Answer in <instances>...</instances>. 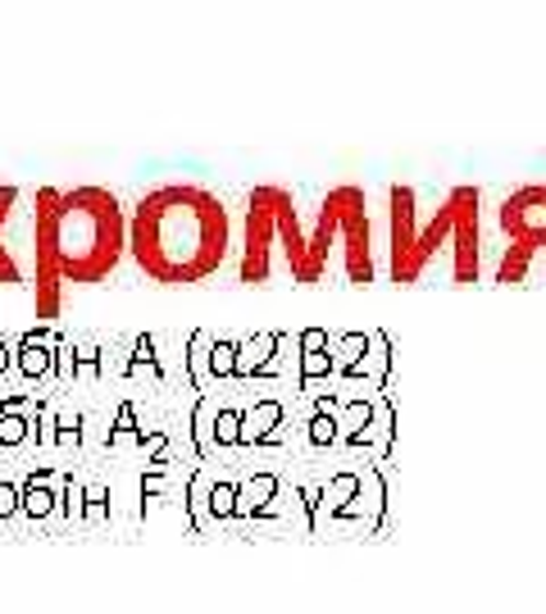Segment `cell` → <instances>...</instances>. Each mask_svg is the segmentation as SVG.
Instances as JSON below:
<instances>
[{
  "label": "cell",
  "instance_id": "obj_9",
  "mask_svg": "<svg viewBox=\"0 0 546 614\" xmlns=\"http://www.w3.org/2000/svg\"><path fill=\"white\" fill-rule=\"evenodd\" d=\"M300 346H306V364H300V387H310L319 374H332V355H328V337L319 328H310L300 337Z\"/></svg>",
  "mask_w": 546,
  "mask_h": 614
},
{
  "label": "cell",
  "instance_id": "obj_15",
  "mask_svg": "<svg viewBox=\"0 0 546 614\" xmlns=\"http://www.w3.org/2000/svg\"><path fill=\"white\" fill-rule=\"evenodd\" d=\"M215 437L228 446V442H241V410H219L215 419Z\"/></svg>",
  "mask_w": 546,
  "mask_h": 614
},
{
  "label": "cell",
  "instance_id": "obj_16",
  "mask_svg": "<svg viewBox=\"0 0 546 614\" xmlns=\"http://www.w3.org/2000/svg\"><path fill=\"white\" fill-rule=\"evenodd\" d=\"M59 501H65V505H59V510H65L69 519H82V501H87V487L82 482H65V497H59Z\"/></svg>",
  "mask_w": 546,
  "mask_h": 614
},
{
  "label": "cell",
  "instance_id": "obj_11",
  "mask_svg": "<svg viewBox=\"0 0 546 614\" xmlns=\"http://www.w3.org/2000/svg\"><path fill=\"white\" fill-rule=\"evenodd\" d=\"M273 491H278V478H273V474H260L247 491H241L237 487V514H247V510H255V505H264L269 497H273Z\"/></svg>",
  "mask_w": 546,
  "mask_h": 614
},
{
  "label": "cell",
  "instance_id": "obj_17",
  "mask_svg": "<svg viewBox=\"0 0 546 614\" xmlns=\"http://www.w3.org/2000/svg\"><path fill=\"white\" fill-rule=\"evenodd\" d=\"M310 442H315V446H328V442H338V419L319 414V419L310 423Z\"/></svg>",
  "mask_w": 546,
  "mask_h": 614
},
{
  "label": "cell",
  "instance_id": "obj_18",
  "mask_svg": "<svg viewBox=\"0 0 546 614\" xmlns=\"http://www.w3.org/2000/svg\"><path fill=\"white\" fill-rule=\"evenodd\" d=\"M19 510V482H0V519H14Z\"/></svg>",
  "mask_w": 546,
  "mask_h": 614
},
{
  "label": "cell",
  "instance_id": "obj_13",
  "mask_svg": "<svg viewBox=\"0 0 546 614\" xmlns=\"http://www.w3.org/2000/svg\"><path fill=\"white\" fill-rule=\"evenodd\" d=\"M355 491H360V478H355V474H342L332 487H323V497L332 501V510H338V514H346V501L355 497Z\"/></svg>",
  "mask_w": 546,
  "mask_h": 614
},
{
  "label": "cell",
  "instance_id": "obj_2",
  "mask_svg": "<svg viewBox=\"0 0 546 614\" xmlns=\"http://www.w3.org/2000/svg\"><path fill=\"white\" fill-rule=\"evenodd\" d=\"M33 305L55 319L65 287H96L128 255V209L110 187H37L33 196Z\"/></svg>",
  "mask_w": 546,
  "mask_h": 614
},
{
  "label": "cell",
  "instance_id": "obj_5",
  "mask_svg": "<svg viewBox=\"0 0 546 614\" xmlns=\"http://www.w3.org/2000/svg\"><path fill=\"white\" fill-rule=\"evenodd\" d=\"M497 224L505 232V255L497 264L501 287H524L546 273V182L510 192L497 209Z\"/></svg>",
  "mask_w": 546,
  "mask_h": 614
},
{
  "label": "cell",
  "instance_id": "obj_3",
  "mask_svg": "<svg viewBox=\"0 0 546 614\" xmlns=\"http://www.w3.org/2000/svg\"><path fill=\"white\" fill-rule=\"evenodd\" d=\"M228 251V205L201 182H164L128 214V255L160 287H192L215 278Z\"/></svg>",
  "mask_w": 546,
  "mask_h": 614
},
{
  "label": "cell",
  "instance_id": "obj_6",
  "mask_svg": "<svg viewBox=\"0 0 546 614\" xmlns=\"http://www.w3.org/2000/svg\"><path fill=\"white\" fill-rule=\"evenodd\" d=\"M19 187L5 182L0 187V287H19L23 283V264H19V251H14V237H10V224H14V209H19Z\"/></svg>",
  "mask_w": 546,
  "mask_h": 614
},
{
  "label": "cell",
  "instance_id": "obj_20",
  "mask_svg": "<svg viewBox=\"0 0 546 614\" xmlns=\"http://www.w3.org/2000/svg\"><path fill=\"white\" fill-rule=\"evenodd\" d=\"M5 368H10V346L0 342V374H5Z\"/></svg>",
  "mask_w": 546,
  "mask_h": 614
},
{
  "label": "cell",
  "instance_id": "obj_14",
  "mask_svg": "<svg viewBox=\"0 0 546 614\" xmlns=\"http://www.w3.org/2000/svg\"><path fill=\"white\" fill-rule=\"evenodd\" d=\"M209 510H215L219 519H232L237 514V482H215V491H209Z\"/></svg>",
  "mask_w": 546,
  "mask_h": 614
},
{
  "label": "cell",
  "instance_id": "obj_12",
  "mask_svg": "<svg viewBox=\"0 0 546 614\" xmlns=\"http://www.w3.org/2000/svg\"><path fill=\"white\" fill-rule=\"evenodd\" d=\"M209 368L219 378H237V342H209Z\"/></svg>",
  "mask_w": 546,
  "mask_h": 614
},
{
  "label": "cell",
  "instance_id": "obj_7",
  "mask_svg": "<svg viewBox=\"0 0 546 614\" xmlns=\"http://www.w3.org/2000/svg\"><path fill=\"white\" fill-rule=\"evenodd\" d=\"M55 474L50 469H33L27 474V482L19 487V505H23V514L27 519H46V514H55Z\"/></svg>",
  "mask_w": 546,
  "mask_h": 614
},
{
  "label": "cell",
  "instance_id": "obj_8",
  "mask_svg": "<svg viewBox=\"0 0 546 614\" xmlns=\"http://www.w3.org/2000/svg\"><path fill=\"white\" fill-rule=\"evenodd\" d=\"M55 351L59 342H46V337H23V346H19V368H23V378H46L50 368H55Z\"/></svg>",
  "mask_w": 546,
  "mask_h": 614
},
{
  "label": "cell",
  "instance_id": "obj_4",
  "mask_svg": "<svg viewBox=\"0 0 546 614\" xmlns=\"http://www.w3.org/2000/svg\"><path fill=\"white\" fill-rule=\"evenodd\" d=\"M446 260L455 287H474L482 273V192L460 182L433 209L406 182L387 187V273L397 287H419Z\"/></svg>",
  "mask_w": 546,
  "mask_h": 614
},
{
  "label": "cell",
  "instance_id": "obj_10",
  "mask_svg": "<svg viewBox=\"0 0 546 614\" xmlns=\"http://www.w3.org/2000/svg\"><path fill=\"white\" fill-rule=\"evenodd\" d=\"M283 419V406L278 401H260L251 414H241V442H255V437H269L273 423Z\"/></svg>",
  "mask_w": 546,
  "mask_h": 614
},
{
  "label": "cell",
  "instance_id": "obj_19",
  "mask_svg": "<svg viewBox=\"0 0 546 614\" xmlns=\"http://www.w3.org/2000/svg\"><path fill=\"white\" fill-rule=\"evenodd\" d=\"M133 419H137V414H133V406L118 410V428L110 433V446H114V442H124V437H133Z\"/></svg>",
  "mask_w": 546,
  "mask_h": 614
},
{
  "label": "cell",
  "instance_id": "obj_1",
  "mask_svg": "<svg viewBox=\"0 0 546 614\" xmlns=\"http://www.w3.org/2000/svg\"><path fill=\"white\" fill-rule=\"evenodd\" d=\"M332 260H342L351 287L374 283V228H369V201L364 187L342 182L319 201L315 224H300V205L278 182H260L247 192L241 209V255L237 278L247 287H264L273 278H287L296 287L328 283Z\"/></svg>",
  "mask_w": 546,
  "mask_h": 614
}]
</instances>
